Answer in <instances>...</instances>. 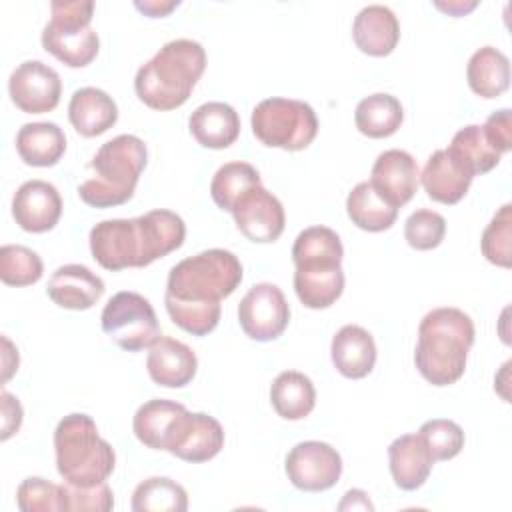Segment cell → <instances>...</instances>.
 I'll use <instances>...</instances> for the list:
<instances>
[{"label":"cell","instance_id":"obj_1","mask_svg":"<svg viewBox=\"0 0 512 512\" xmlns=\"http://www.w3.org/2000/svg\"><path fill=\"white\" fill-rule=\"evenodd\" d=\"M184 220L172 210H150L136 218L102 220L90 230L92 258L106 270L144 268L182 246Z\"/></svg>","mask_w":512,"mask_h":512},{"label":"cell","instance_id":"obj_2","mask_svg":"<svg viewBox=\"0 0 512 512\" xmlns=\"http://www.w3.org/2000/svg\"><path fill=\"white\" fill-rule=\"evenodd\" d=\"M474 322L460 308L440 306L424 314L418 326L414 364L432 386H448L462 378L474 344Z\"/></svg>","mask_w":512,"mask_h":512},{"label":"cell","instance_id":"obj_3","mask_svg":"<svg viewBox=\"0 0 512 512\" xmlns=\"http://www.w3.org/2000/svg\"><path fill=\"white\" fill-rule=\"evenodd\" d=\"M206 68V52L200 42L178 38L166 42L134 78L136 96L152 110L182 106Z\"/></svg>","mask_w":512,"mask_h":512},{"label":"cell","instance_id":"obj_4","mask_svg":"<svg viewBox=\"0 0 512 512\" xmlns=\"http://www.w3.org/2000/svg\"><path fill=\"white\" fill-rule=\"evenodd\" d=\"M146 160V144L134 134H120L104 142L90 160L94 178L78 186L80 200L94 208H112L128 202L134 196Z\"/></svg>","mask_w":512,"mask_h":512},{"label":"cell","instance_id":"obj_5","mask_svg":"<svg viewBox=\"0 0 512 512\" xmlns=\"http://www.w3.org/2000/svg\"><path fill=\"white\" fill-rule=\"evenodd\" d=\"M56 470L72 486H96L114 472V448L100 438L88 414H68L54 430Z\"/></svg>","mask_w":512,"mask_h":512},{"label":"cell","instance_id":"obj_6","mask_svg":"<svg viewBox=\"0 0 512 512\" xmlns=\"http://www.w3.org/2000/svg\"><path fill=\"white\" fill-rule=\"evenodd\" d=\"M242 282V264L224 248L202 250L174 264L168 274V298L192 304H218Z\"/></svg>","mask_w":512,"mask_h":512},{"label":"cell","instance_id":"obj_7","mask_svg":"<svg viewBox=\"0 0 512 512\" xmlns=\"http://www.w3.org/2000/svg\"><path fill=\"white\" fill-rule=\"evenodd\" d=\"M94 14L92 0H54L50 2V22L42 30V46L70 68L88 66L100 40L90 26Z\"/></svg>","mask_w":512,"mask_h":512},{"label":"cell","instance_id":"obj_8","mask_svg":"<svg viewBox=\"0 0 512 512\" xmlns=\"http://www.w3.org/2000/svg\"><path fill=\"white\" fill-rule=\"evenodd\" d=\"M252 132L270 148L304 150L318 134V118L308 102L266 98L252 110Z\"/></svg>","mask_w":512,"mask_h":512},{"label":"cell","instance_id":"obj_9","mask_svg":"<svg viewBox=\"0 0 512 512\" xmlns=\"http://www.w3.org/2000/svg\"><path fill=\"white\" fill-rule=\"evenodd\" d=\"M102 330L122 350L140 352L150 348L160 336V326L152 304L138 292H116L100 316Z\"/></svg>","mask_w":512,"mask_h":512},{"label":"cell","instance_id":"obj_10","mask_svg":"<svg viewBox=\"0 0 512 512\" xmlns=\"http://www.w3.org/2000/svg\"><path fill=\"white\" fill-rule=\"evenodd\" d=\"M238 322L244 334L256 342L276 340L290 322L284 292L270 282L254 284L238 304Z\"/></svg>","mask_w":512,"mask_h":512},{"label":"cell","instance_id":"obj_11","mask_svg":"<svg viewBox=\"0 0 512 512\" xmlns=\"http://www.w3.org/2000/svg\"><path fill=\"white\" fill-rule=\"evenodd\" d=\"M190 420L192 412H188L184 404L166 398H152L136 410L132 430L146 448L174 454L186 436Z\"/></svg>","mask_w":512,"mask_h":512},{"label":"cell","instance_id":"obj_12","mask_svg":"<svg viewBox=\"0 0 512 512\" xmlns=\"http://www.w3.org/2000/svg\"><path fill=\"white\" fill-rule=\"evenodd\" d=\"M284 470L288 480L304 492H324L342 474V458L336 448L320 440L298 442L286 456Z\"/></svg>","mask_w":512,"mask_h":512},{"label":"cell","instance_id":"obj_13","mask_svg":"<svg viewBox=\"0 0 512 512\" xmlns=\"http://www.w3.org/2000/svg\"><path fill=\"white\" fill-rule=\"evenodd\" d=\"M8 92L22 112L44 114L58 106L62 82L58 72L42 60H24L12 70Z\"/></svg>","mask_w":512,"mask_h":512},{"label":"cell","instance_id":"obj_14","mask_svg":"<svg viewBox=\"0 0 512 512\" xmlns=\"http://www.w3.org/2000/svg\"><path fill=\"white\" fill-rule=\"evenodd\" d=\"M236 228L256 244H268L280 238L286 224L282 202L262 184L248 188L234 204Z\"/></svg>","mask_w":512,"mask_h":512},{"label":"cell","instance_id":"obj_15","mask_svg":"<svg viewBox=\"0 0 512 512\" xmlns=\"http://www.w3.org/2000/svg\"><path fill=\"white\" fill-rule=\"evenodd\" d=\"M418 164L406 150L392 148L378 154L372 164V188L394 208H402L418 190Z\"/></svg>","mask_w":512,"mask_h":512},{"label":"cell","instance_id":"obj_16","mask_svg":"<svg viewBox=\"0 0 512 512\" xmlns=\"http://www.w3.org/2000/svg\"><path fill=\"white\" fill-rule=\"evenodd\" d=\"M62 214V198L54 184L46 180H28L18 186L12 198V216L16 224L32 234L52 230Z\"/></svg>","mask_w":512,"mask_h":512},{"label":"cell","instance_id":"obj_17","mask_svg":"<svg viewBox=\"0 0 512 512\" xmlns=\"http://www.w3.org/2000/svg\"><path fill=\"white\" fill-rule=\"evenodd\" d=\"M198 358L194 350L170 336H158L148 348L146 370L150 378L164 388H182L196 376Z\"/></svg>","mask_w":512,"mask_h":512},{"label":"cell","instance_id":"obj_18","mask_svg":"<svg viewBox=\"0 0 512 512\" xmlns=\"http://www.w3.org/2000/svg\"><path fill=\"white\" fill-rule=\"evenodd\" d=\"M48 298L66 310H88L104 294V282L84 264L56 268L46 286Z\"/></svg>","mask_w":512,"mask_h":512},{"label":"cell","instance_id":"obj_19","mask_svg":"<svg viewBox=\"0 0 512 512\" xmlns=\"http://www.w3.org/2000/svg\"><path fill=\"white\" fill-rule=\"evenodd\" d=\"M330 356L334 368L342 376L360 380L368 376L376 364V344L366 328L358 324H346L334 334Z\"/></svg>","mask_w":512,"mask_h":512},{"label":"cell","instance_id":"obj_20","mask_svg":"<svg viewBox=\"0 0 512 512\" xmlns=\"http://www.w3.org/2000/svg\"><path fill=\"white\" fill-rule=\"evenodd\" d=\"M354 44L368 56H388L400 40L396 14L382 4L364 6L352 24Z\"/></svg>","mask_w":512,"mask_h":512},{"label":"cell","instance_id":"obj_21","mask_svg":"<svg viewBox=\"0 0 512 512\" xmlns=\"http://www.w3.org/2000/svg\"><path fill=\"white\" fill-rule=\"evenodd\" d=\"M472 178L474 176L466 168H462L448 154V150H434L420 174V182L428 198L448 206L460 202L466 196Z\"/></svg>","mask_w":512,"mask_h":512},{"label":"cell","instance_id":"obj_22","mask_svg":"<svg viewBox=\"0 0 512 512\" xmlns=\"http://www.w3.org/2000/svg\"><path fill=\"white\" fill-rule=\"evenodd\" d=\"M68 120L84 138L108 132L118 120V106L104 90L94 86L78 88L68 102Z\"/></svg>","mask_w":512,"mask_h":512},{"label":"cell","instance_id":"obj_23","mask_svg":"<svg viewBox=\"0 0 512 512\" xmlns=\"http://www.w3.org/2000/svg\"><path fill=\"white\" fill-rule=\"evenodd\" d=\"M390 474L398 488L416 490L420 488L434 466L424 440L418 434H402L388 446Z\"/></svg>","mask_w":512,"mask_h":512},{"label":"cell","instance_id":"obj_24","mask_svg":"<svg viewBox=\"0 0 512 512\" xmlns=\"http://www.w3.org/2000/svg\"><path fill=\"white\" fill-rule=\"evenodd\" d=\"M188 128L200 146L222 150L236 142L240 134V116L226 102H206L190 114Z\"/></svg>","mask_w":512,"mask_h":512},{"label":"cell","instance_id":"obj_25","mask_svg":"<svg viewBox=\"0 0 512 512\" xmlns=\"http://www.w3.org/2000/svg\"><path fill=\"white\" fill-rule=\"evenodd\" d=\"M16 152L28 166L48 168L66 152V136L54 122H28L16 134Z\"/></svg>","mask_w":512,"mask_h":512},{"label":"cell","instance_id":"obj_26","mask_svg":"<svg viewBox=\"0 0 512 512\" xmlns=\"http://www.w3.org/2000/svg\"><path fill=\"white\" fill-rule=\"evenodd\" d=\"M342 240L328 226L304 228L292 246V260L296 268H336L342 266Z\"/></svg>","mask_w":512,"mask_h":512},{"label":"cell","instance_id":"obj_27","mask_svg":"<svg viewBox=\"0 0 512 512\" xmlns=\"http://www.w3.org/2000/svg\"><path fill=\"white\" fill-rule=\"evenodd\" d=\"M468 86L480 98H498L510 86V60L494 46L478 48L466 66Z\"/></svg>","mask_w":512,"mask_h":512},{"label":"cell","instance_id":"obj_28","mask_svg":"<svg viewBox=\"0 0 512 512\" xmlns=\"http://www.w3.org/2000/svg\"><path fill=\"white\" fill-rule=\"evenodd\" d=\"M270 402L280 418L302 420L314 410L316 390L306 374L298 370H284L270 386Z\"/></svg>","mask_w":512,"mask_h":512},{"label":"cell","instance_id":"obj_29","mask_svg":"<svg viewBox=\"0 0 512 512\" xmlns=\"http://www.w3.org/2000/svg\"><path fill=\"white\" fill-rule=\"evenodd\" d=\"M404 120L402 104L396 96L386 92H376L358 102L354 112V122L360 134L368 138H388L392 136Z\"/></svg>","mask_w":512,"mask_h":512},{"label":"cell","instance_id":"obj_30","mask_svg":"<svg viewBox=\"0 0 512 512\" xmlns=\"http://www.w3.org/2000/svg\"><path fill=\"white\" fill-rule=\"evenodd\" d=\"M346 212L352 224L366 232H382L388 230L398 216V208L390 206L368 180L358 182L348 198H346Z\"/></svg>","mask_w":512,"mask_h":512},{"label":"cell","instance_id":"obj_31","mask_svg":"<svg viewBox=\"0 0 512 512\" xmlns=\"http://www.w3.org/2000/svg\"><path fill=\"white\" fill-rule=\"evenodd\" d=\"M446 150L472 176L490 172L492 168L498 166L502 156L494 150V146L486 138L484 128L480 124H468L460 128Z\"/></svg>","mask_w":512,"mask_h":512},{"label":"cell","instance_id":"obj_32","mask_svg":"<svg viewBox=\"0 0 512 512\" xmlns=\"http://www.w3.org/2000/svg\"><path fill=\"white\" fill-rule=\"evenodd\" d=\"M294 290L298 300L312 310H322L332 306L344 290V272L342 266L306 270L296 268L294 272Z\"/></svg>","mask_w":512,"mask_h":512},{"label":"cell","instance_id":"obj_33","mask_svg":"<svg viewBox=\"0 0 512 512\" xmlns=\"http://www.w3.org/2000/svg\"><path fill=\"white\" fill-rule=\"evenodd\" d=\"M224 446L222 424L204 412H192L184 440L174 450V456L192 464L212 460Z\"/></svg>","mask_w":512,"mask_h":512},{"label":"cell","instance_id":"obj_34","mask_svg":"<svg viewBox=\"0 0 512 512\" xmlns=\"http://www.w3.org/2000/svg\"><path fill=\"white\" fill-rule=\"evenodd\" d=\"M130 506L134 512H184L188 508V494L182 484L164 476H152L134 488Z\"/></svg>","mask_w":512,"mask_h":512},{"label":"cell","instance_id":"obj_35","mask_svg":"<svg viewBox=\"0 0 512 512\" xmlns=\"http://www.w3.org/2000/svg\"><path fill=\"white\" fill-rule=\"evenodd\" d=\"M256 184H260V174L252 164L240 160L226 162L210 182V196L220 210L232 212L236 200Z\"/></svg>","mask_w":512,"mask_h":512},{"label":"cell","instance_id":"obj_36","mask_svg":"<svg viewBox=\"0 0 512 512\" xmlns=\"http://www.w3.org/2000/svg\"><path fill=\"white\" fill-rule=\"evenodd\" d=\"M44 264L40 256L22 244H4L0 248V278L8 286H30L42 278Z\"/></svg>","mask_w":512,"mask_h":512},{"label":"cell","instance_id":"obj_37","mask_svg":"<svg viewBox=\"0 0 512 512\" xmlns=\"http://www.w3.org/2000/svg\"><path fill=\"white\" fill-rule=\"evenodd\" d=\"M512 204H504L482 232L480 248L490 264L510 268L512 264Z\"/></svg>","mask_w":512,"mask_h":512},{"label":"cell","instance_id":"obj_38","mask_svg":"<svg viewBox=\"0 0 512 512\" xmlns=\"http://www.w3.org/2000/svg\"><path fill=\"white\" fill-rule=\"evenodd\" d=\"M166 312L170 320L186 330L192 336H206L210 334L218 322H220V302L218 304H192V302H180L174 298L164 296Z\"/></svg>","mask_w":512,"mask_h":512},{"label":"cell","instance_id":"obj_39","mask_svg":"<svg viewBox=\"0 0 512 512\" xmlns=\"http://www.w3.org/2000/svg\"><path fill=\"white\" fill-rule=\"evenodd\" d=\"M16 504L22 512H66L64 486L30 476L20 482Z\"/></svg>","mask_w":512,"mask_h":512},{"label":"cell","instance_id":"obj_40","mask_svg":"<svg viewBox=\"0 0 512 512\" xmlns=\"http://www.w3.org/2000/svg\"><path fill=\"white\" fill-rule=\"evenodd\" d=\"M418 436L424 440L430 456L436 460H450L464 448V430L446 418H434L420 426Z\"/></svg>","mask_w":512,"mask_h":512},{"label":"cell","instance_id":"obj_41","mask_svg":"<svg viewBox=\"0 0 512 512\" xmlns=\"http://www.w3.org/2000/svg\"><path fill=\"white\" fill-rule=\"evenodd\" d=\"M446 234V220L442 214L420 208L404 222V238L414 250H432L440 246Z\"/></svg>","mask_w":512,"mask_h":512},{"label":"cell","instance_id":"obj_42","mask_svg":"<svg viewBox=\"0 0 512 512\" xmlns=\"http://www.w3.org/2000/svg\"><path fill=\"white\" fill-rule=\"evenodd\" d=\"M66 512H108L114 508V494L106 482L96 486H72L62 482Z\"/></svg>","mask_w":512,"mask_h":512},{"label":"cell","instance_id":"obj_43","mask_svg":"<svg viewBox=\"0 0 512 512\" xmlns=\"http://www.w3.org/2000/svg\"><path fill=\"white\" fill-rule=\"evenodd\" d=\"M482 128L498 154H504L512 148V118L508 108L492 112L488 120L482 124Z\"/></svg>","mask_w":512,"mask_h":512},{"label":"cell","instance_id":"obj_44","mask_svg":"<svg viewBox=\"0 0 512 512\" xmlns=\"http://www.w3.org/2000/svg\"><path fill=\"white\" fill-rule=\"evenodd\" d=\"M2 440H8L14 432H18L22 424V406L18 398H14L10 392L2 390Z\"/></svg>","mask_w":512,"mask_h":512},{"label":"cell","instance_id":"obj_45","mask_svg":"<svg viewBox=\"0 0 512 512\" xmlns=\"http://www.w3.org/2000/svg\"><path fill=\"white\" fill-rule=\"evenodd\" d=\"M136 10H140L142 14L150 16V18H162L166 14H170L176 6H180V0H136L134 2Z\"/></svg>","mask_w":512,"mask_h":512},{"label":"cell","instance_id":"obj_46","mask_svg":"<svg viewBox=\"0 0 512 512\" xmlns=\"http://www.w3.org/2000/svg\"><path fill=\"white\" fill-rule=\"evenodd\" d=\"M338 510H374V506L364 490L354 488L344 494V500L338 504Z\"/></svg>","mask_w":512,"mask_h":512},{"label":"cell","instance_id":"obj_47","mask_svg":"<svg viewBox=\"0 0 512 512\" xmlns=\"http://www.w3.org/2000/svg\"><path fill=\"white\" fill-rule=\"evenodd\" d=\"M436 4V8H440V10H444V12H448L450 16H464L466 12H470V10H474L476 8V4L478 2H462V0H452V2H434Z\"/></svg>","mask_w":512,"mask_h":512}]
</instances>
